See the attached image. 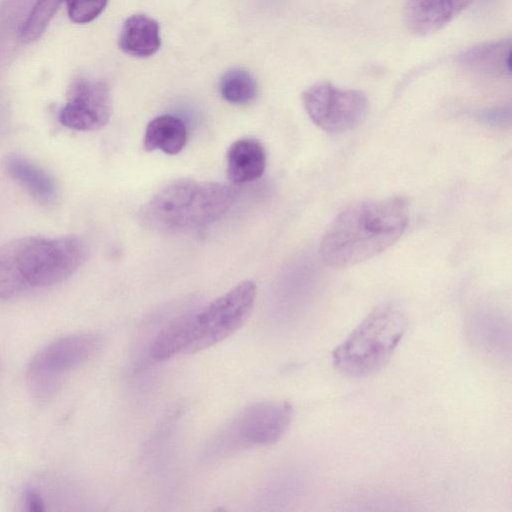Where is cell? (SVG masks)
<instances>
[{
  "label": "cell",
  "mask_w": 512,
  "mask_h": 512,
  "mask_svg": "<svg viewBox=\"0 0 512 512\" xmlns=\"http://www.w3.org/2000/svg\"><path fill=\"white\" fill-rule=\"evenodd\" d=\"M408 221V205L402 197L360 201L335 218L322 238L320 254L333 267L358 264L398 241Z\"/></svg>",
  "instance_id": "cell-1"
},
{
  "label": "cell",
  "mask_w": 512,
  "mask_h": 512,
  "mask_svg": "<svg viewBox=\"0 0 512 512\" xmlns=\"http://www.w3.org/2000/svg\"><path fill=\"white\" fill-rule=\"evenodd\" d=\"M87 254L85 241L77 236H27L9 241L0 247V299L66 280Z\"/></svg>",
  "instance_id": "cell-2"
},
{
  "label": "cell",
  "mask_w": 512,
  "mask_h": 512,
  "mask_svg": "<svg viewBox=\"0 0 512 512\" xmlns=\"http://www.w3.org/2000/svg\"><path fill=\"white\" fill-rule=\"evenodd\" d=\"M236 191L222 183L176 179L158 190L142 207V224L161 234L201 230L225 215Z\"/></svg>",
  "instance_id": "cell-3"
},
{
  "label": "cell",
  "mask_w": 512,
  "mask_h": 512,
  "mask_svg": "<svg viewBox=\"0 0 512 512\" xmlns=\"http://www.w3.org/2000/svg\"><path fill=\"white\" fill-rule=\"evenodd\" d=\"M405 314L392 304L375 307L334 349L335 369L350 378L371 376L390 361L407 330Z\"/></svg>",
  "instance_id": "cell-4"
},
{
  "label": "cell",
  "mask_w": 512,
  "mask_h": 512,
  "mask_svg": "<svg viewBox=\"0 0 512 512\" xmlns=\"http://www.w3.org/2000/svg\"><path fill=\"white\" fill-rule=\"evenodd\" d=\"M256 296L255 282L246 280L201 310L178 317L183 354L207 349L235 333L250 316Z\"/></svg>",
  "instance_id": "cell-5"
},
{
  "label": "cell",
  "mask_w": 512,
  "mask_h": 512,
  "mask_svg": "<svg viewBox=\"0 0 512 512\" xmlns=\"http://www.w3.org/2000/svg\"><path fill=\"white\" fill-rule=\"evenodd\" d=\"M101 345L98 334L87 332L63 336L44 346L27 368L31 392L39 399H49L58 390L63 376L93 358Z\"/></svg>",
  "instance_id": "cell-6"
},
{
  "label": "cell",
  "mask_w": 512,
  "mask_h": 512,
  "mask_svg": "<svg viewBox=\"0 0 512 512\" xmlns=\"http://www.w3.org/2000/svg\"><path fill=\"white\" fill-rule=\"evenodd\" d=\"M305 110L322 130L338 134L358 127L366 118L369 102L365 94L321 81L305 90Z\"/></svg>",
  "instance_id": "cell-7"
},
{
  "label": "cell",
  "mask_w": 512,
  "mask_h": 512,
  "mask_svg": "<svg viewBox=\"0 0 512 512\" xmlns=\"http://www.w3.org/2000/svg\"><path fill=\"white\" fill-rule=\"evenodd\" d=\"M293 408L286 401H263L241 411L225 429V448L267 446L280 440L292 421Z\"/></svg>",
  "instance_id": "cell-8"
},
{
  "label": "cell",
  "mask_w": 512,
  "mask_h": 512,
  "mask_svg": "<svg viewBox=\"0 0 512 512\" xmlns=\"http://www.w3.org/2000/svg\"><path fill=\"white\" fill-rule=\"evenodd\" d=\"M112 113L108 86L100 80L74 79L68 87L66 102L59 111L60 123L76 131L103 128Z\"/></svg>",
  "instance_id": "cell-9"
},
{
  "label": "cell",
  "mask_w": 512,
  "mask_h": 512,
  "mask_svg": "<svg viewBox=\"0 0 512 512\" xmlns=\"http://www.w3.org/2000/svg\"><path fill=\"white\" fill-rule=\"evenodd\" d=\"M474 0H407L403 18L414 35L435 33L463 12Z\"/></svg>",
  "instance_id": "cell-10"
},
{
  "label": "cell",
  "mask_w": 512,
  "mask_h": 512,
  "mask_svg": "<svg viewBox=\"0 0 512 512\" xmlns=\"http://www.w3.org/2000/svg\"><path fill=\"white\" fill-rule=\"evenodd\" d=\"M460 64L475 73L487 76H510L511 40L500 39L473 46L459 57Z\"/></svg>",
  "instance_id": "cell-11"
},
{
  "label": "cell",
  "mask_w": 512,
  "mask_h": 512,
  "mask_svg": "<svg viewBox=\"0 0 512 512\" xmlns=\"http://www.w3.org/2000/svg\"><path fill=\"white\" fill-rule=\"evenodd\" d=\"M267 156L262 143L253 138L233 142L227 152V175L234 184L260 178L266 168Z\"/></svg>",
  "instance_id": "cell-12"
},
{
  "label": "cell",
  "mask_w": 512,
  "mask_h": 512,
  "mask_svg": "<svg viewBox=\"0 0 512 512\" xmlns=\"http://www.w3.org/2000/svg\"><path fill=\"white\" fill-rule=\"evenodd\" d=\"M7 173L37 202L49 205L55 202L58 188L54 178L44 169L20 155L12 154L4 162Z\"/></svg>",
  "instance_id": "cell-13"
},
{
  "label": "cell",
  "mask_w": 512,
  "mask_h": 512,
  "mask_svg": "<svg viewBox=\"0 0 512 512\" xmlns=\"http://www.w3.org/2000/svg\"><path fill=\"white\" fill-rule=\"evenodd\" d=\"M161 45L158 23L149 16L135 14L123 24L119 47L134 57H149L156 53Z\"/></svg>",
  "instance_id": "cell-14"
},
{
  "label": "cell",
  "mask_w": 512,
  "mask_h": 512,
  "mask_svg": "<svg viewBox=\"0 0 512 512\" xmlns=\"http://www.w3.org/2000/svg\"><path fill=\"white\" fill-rule=\"evenodd\" d=\"M188 132L182 119L161 115L149 122L144 135L147 151L160 150L169 155L178 154L187 143Z\"/></svg>",
  "instance_id": "cell-15"
},
{
  "label": "cell",
  "mask_w": 512,
  "mask_h": 512,
  "mask_svg": "<svg viewBox=\"0 0 512 512\" xmlns=\"http://www.w3.org/2000/svg\"><path fill=\"white\" fill-rule=\"evenodd\" d=\"M220 93L224 100L235 105L252 103L257 96V84L246 70H228L220 80Z\"/></svg>",
  "instance_id": "cell-16"
},
{
  "label": "cell",
  "mask_w": 512,
  "mask_h": 512,
  "mask_svg": "<svg viewBox=\"0 0 512 512\" xmlns=\"http://www.w3.org/2000/svg\"><path fill=\"white\" fill-rule=\"evenodd\" d=\"M64 0H37L23 24L21 38L25 43L38 40Z\"/></svg>",
  "instance_id": "cell-17"
},
{
  "label": "cell",
  "mask_w": 512,
  "mask_h": 512,
  "mask_svg": "<svg viewBox=\"0 0 512 512\" xmlns=\"http://www.w3.org/2000/svg\"><path fill=\"white\" fill-rule=\"evenodd\" d=\"M68 16L74 23L85 24L97 18L108 0H64Z\"/></svg>",
  "instance_id": "cell-18"
},
{
  "label": "cell",
  "mask_w": 512,
  "mask_h": 512,
  "mask_svg": "<svg viewBox=\"0 0 512 512\" xmlns=\"http://www.w3.org/2000/svg\"><path fill=\"white\" fill-rule=\"evenodd\" d=\"M25 505L28 511L41 512L45 510L42 497L35 491H28L26 493Z\"/></svg>",
  "instance_id": "cell-19"
}]
</instances>
